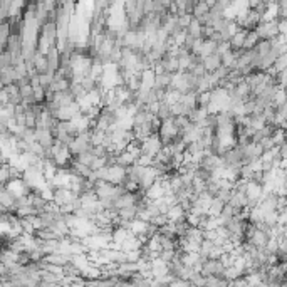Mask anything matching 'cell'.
<instances>
[{"instance_id": "6da1fadb", "label": "cell", "mask_w": 287, "mask_h": 287, "mask_svg": "<svg viewBox=\"0 0 287 287\" xmlns=\"http://www.w3.org/2000/svg\"><path fill=\"white\" fill-rule=\"evenodd\" d=\"M255 32L259 34L260 39H265V41H272V39L279 37V25H277V19L275 20H262L259 25L255 27Z\"/></svg>"}, {"instance_id": "7a4b0ae2", "label": "cell", "mask_w": 287, "mask_h": 287, "mask_svg": "<svg viewBox=\"0 0 287 287\" xmlns=\"http://www.w3.org/2000/svg\"><path fill=\"white\" fill-rule=\"evenodd\" d=\"M35 140L46 148V150H50V148L56 144V136L50 129H44V128H35Z\"/></svg>"}, {"instance_id": "3957f363", "label": "cell", "mask_w": 287, "mask_h": 287, "mask_svg": "<svg viewBox=\"0 0 287 287\" xmlns=\"http://www.w3.org/2000/svg\"><path fill=\"white\" fill-rule=\"evenodd\" d=\"M247 34H249V31H247V29H242V27H240L237 32H235L234 35H232V39H230L232 50H235V52H239V50H242V49H243V44H245Z\"/></svg>"}, {"instance_id": "277c9868", "label": "cell", "mask_w": 287, "mask_h": 287, "mask_svg": "<svg viewBox=\"0 0 287 287\" xmlns=\"http://www.w3.org/2000/svg\"><path fill=\"white\" fill-rule=\"evenodd\" d=\"M202 64L208 72H213L222 66V56L219 52H213L207 57H202Z\"/></svg>"}, {"instance_id": "5b68a950", "label": "cell", "mask_w": 287, "mask_h": 287, "mask_svg": "<svg viewBox=\"0 0 287 287\" xmlns=\"http://www.w3.org/2000/svg\"><path fill=\"white\" fill-rule=\"evenodd\" d=\"M210 12V7L207 5L203 0H198L197 3H195V7H193V10H191V16L195 17V19H202L203 16H207V14Z\"/></svg>"}, {"instance_id": "8992f818", "label": "cell", "mask_w": 287, "mask_h": 287, "mask_svg": "<svg viewBox=\"0 0 287 287\" xmlns=\"http://www.w3.org/2000/svg\"><path fill=\"white\" fill-rule=\"evenodd\" d=\"M225 207V202H222L219 197H213L212 203H210V210H208V215H215L219 217L222 213V210H223Z\"/></svg>"}, {"instance_id": "52a82bcc", "label": "cell", "mask_w": 287, "mask_h": 287, "mask_svg": "<svg viewBox=\"0 0 287 287\" xmlns=\"http://www.w3.org/2000/svg\"><path fill=\"white\" fill-rule=\"evenodd\" d=\"M259 41H260V37H259V34L255 32V29H254V31H249L247 39H245V44H243V49H254Z\"/></svg>"}, {"instance_id": "ba28073f", "label": "cell", "mask_w": 287, "mask_h": 287, "mask_svg": "<svg viewBox=\"0 0 287 287\" xmlns=\"http://www.w3.org/2000/svg\"><path fill=\"white\" fill-rule=\"evenodd\" d=\"M12 61H14V56L9 52V50H2V59H0V64H2V69L3 67H10L12 66Z\"/></svg>"}]
</instances>
